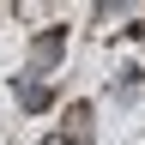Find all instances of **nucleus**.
<instances>
[{"label":"nucleus","mask_w":145,"mask_h":145,"mask_svg":"<svg viewBox=\"0 0 145 145\" xmlns=\"http://www.w3.org/2000/svg\"><path fill=\"white\" fill-rule=\"evenodd\" d=\"M61 48H67V30H42V36H36V48H30V72H42Z\"/></svg>","instance_id":"obj_1"}]
</instances>
